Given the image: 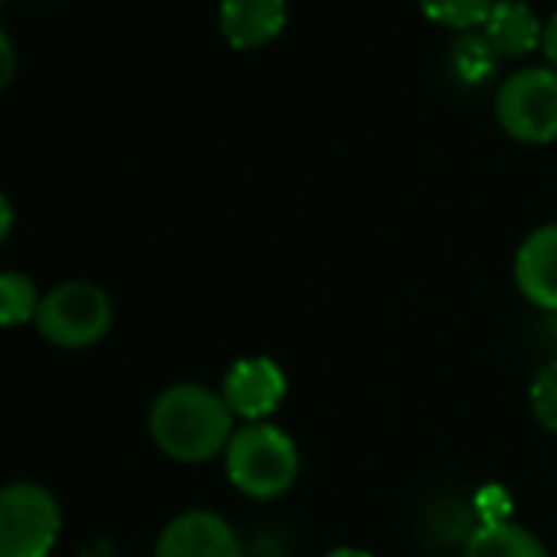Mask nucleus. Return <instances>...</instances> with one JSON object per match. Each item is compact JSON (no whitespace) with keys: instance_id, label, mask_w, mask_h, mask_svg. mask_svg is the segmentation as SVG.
<instances>
[{"instance_id":"1","label":"nucleus","mask_w":557,"mask_h":557,"mask_svg":"<svg viewBox=\"0 0 557 557\" xmlns=\"http://www.w3.org/2000/svg\"><path fill=\"white\" fill-rule=\"evenodd\" d=\"M233 420L223 394L203 384H174L161 391L148 410L154 446L177 462H207L226 453L236 433Z\"/></svg>"},{"instance_id":"2","label":"nucleus","mask_w":557,"mask_h":557,"mask_svg":"<svg viewBox=\"0 0 557 557\" xmlns=\"http://www.w3.org/2000/svg\"><path fill=\"white\" fill-rule=\"evenodd\" d=\"M226 479L246 498L269 502L286 495L299 479V446L275 423H243L226 453Z\"/></svg>"},{"instance_id":"3","label":"nucleus","mask_w":557,"mask_h":557,"mask_svg":"<svg viewBox=\"0 0 557 557\" xmlns=\"http://www.w3.org/2000/svg\"><path fill=\"white\" fill-rule=\"evenodd\" d=\"M37 332L66 351H83L99 345L112 329V299L96 283H60L50 289L37 312Z\"/></svg>"},{"instance_id":"4","label":"nucleus","mask_w":557,"mask_h":557,"mask_svg":"<svg viewBox=\"0 0 557 557\" xmlns=\"http://www.w3.org/2000/svg\"><path fill=\"white\" fill-rule=\"evenodd\" d=\"M60 528L63 511L50 488L37 482L0 488V557H50Z\"/></svg>"},{"instance_id":"5","label":"nucleus","mask_w":557,"mask_h":557,"mask_svg":"<svg viewBox=\"0 0 557 557\" xmlns=\"http://www.w3.org/2000/svg\"><path fill=\"white\" fill-rule=\"evenodd\" d=\"M495 115L502 128L528 145H547L557 138V70L521 66L505 76L495 96Z\"/></svg>"},{"instance_id":"6","label":"nucleus","mask_w":557,"mask_h":557,"mask_svg":"<svg viewBox=\"0 0 557 557\" xmlns=\"http://www.w3.org/2000/svg\"><path fill=\"white\" fill-rule=\"evenodd\" d=\"M289 381L272 358L252 355V358H239L226 377H223V400L233 410V417L246 420V423H262L269 420L278 404L286 400Z\"/></svg>"},{"instance_id":"7","label":"nucleus","mask_w":557,"mask_h":557,"mask_svg":"<svg viewBox=\"0 0 557 557\" xmlns=\"http://www.w3.org/2000/svg\"><path fill=\"white\" fill-rule=\"evenodd\" d=\"M154 557H243L233 524L207 508H194L168 521Z\"/></svg>"},{"instance_id":"8","label":"nucleus","mask_w":557,"mask_h":557,"mask_svg":"<svg viewBox=\"0 0 557 557\" xmlns=\"http://www.w3.org/2000/svg\"><path fill=\"white\" fill-rule=\"evenodd\" d=\"M515 286L541 312H557V223L531 230L515 252Z\"/></svg>"},{"instance_id":"9","label":"nucleus","mask_w":557,"mask_h":557,"mask_svg":"<svg viewBox=\"0 0 557 557\" xmlns=\"http://www.w3.org/2000/svg\"><path fill=\"white\" fill-rule=\"evenodd\" d=\"M220 34L236 50L272 44L289 21V0H220Z\"/></svg>"},{"instance_id":"10","label":"nucleus","mask_w":557,"mask_h":557,"mask_svg":"<svg viewBox=\"0 0 557 557\" xmlns=\"http://www.w3.org/2000/svg\"><path fill=\"white\" fill-rule=\"evenodd\" d=\"M482 27H485L482 37L492 44L495 53L521 57L541 44L544 21L534 14L531 4H524V0H495Z\"/></svg>"},{"instance_id":"11","label":"nucleus","mask_w":557,"mask_h":557,"mask_svg":"<svg viewBox=\"0 0 557 557\" xmlns=\"http://www.w3.org/2000/svg\"><path fill=\"white\" fill-rule=\"evenodd\" d=\"M462 557H550L541 537L508 518H485L469 534Z\"/></svg>"},{"instance_id":"12","label":"nucleus","mask_w":557,"mask_h":557,"mask_svg":"<svg viewBox=\"0 0 557 557\" xmlns=\"http://www.w3.org/2000/svg\"><path fill=\"white\" fill-rule=\"evenodd\" d=\"M40 289L24 272H0V329H17L37 322L40 312Z\"/></svg>"},{"instance_id":"13","label":"nucleus","mask_w":557,"mask_h":557,"mask_svg":"<svg viewBox=\"0 0 557 557\" xmlns=\"http://www.w3.org/2000/svg\"><path fill=\"white\" fill-rule=\"evenodd\" d=\"M417 4L430 21L466 30V27L485 24L495 0H417Z\"/></svg>"},{"instance_id":"14","label":"nucleus","mask_w":557,"mask_h":557,"mask_svg":"<svg viewBox=\"0 0 557 557\" xmlns=\"http://www.w3.org/2000/svg\"><path fill=\"white\" fill-rule=\"evenodd\" d=\"M528 404H531L534 420L544 430L557 433V361H550L537 371V377L531 381V391H528Z\"/></svg>"},{"instance_id":"15","label":"nucleus","mask_w":557,"mask_h":557,"mask_svg":"<svg viewBox=\"0 0 557 557\" xmlns=\"http://www.w3.org/2000/svg\"><path fill=\"white\" fill-rule=\"evenodd\" d=\"M495 57L498 53L492 50V44L485 37H462L453 50V63L466 79H482L492 70Z\"/></svg>"},{"instance_id":"16","label":"nucleus","mask_w":557,"mask_h":557,"mask_svg":"<svg viewBox=\"0 0 557 557\" xmlns=\"http://www.w3.org/2000/svg\"><path fill=\"white\" fill-rule=\"evenodd\" d=\"M14 73H17V50H14L11 37L0 30V92L11 86Z\"/></svg>"},{"instance_id":"17","label":"nucleus","mask_w":557,"mask_h":557,"mask_svg":"<svg viewBox=\"0 0 557 557\" xmlns=\"http://www.w3.org/2000/svg\"><path fill=\"white\" fill-rule=\"evenodd\" d=\"M541 50L547 53V60L554 63L557 70V11L544 21V30H541Z\"/></svg>"},{"instance_id":"18","label":"nucleus","mask_w":557,"mask_h":557,"mask_svg":"<svg viewBox=\"0 0 557 557\" xmlns=\"http://www.w3.org/2000/svg\"><path fill=\"white\" fill-rule=\"evenodd\" d=\"M11 230H14V207L4 194H0V243L11 236Z\"/></svg>"},{"instance_id":"19","label":"nucleus","mask_w":557,"mask_h":557,"mask_svg":"<svg viewBox=\"0 0 557 557\" xmlns=\"http://www.w3.org/2000/svg\"><path fill=\"white\" fill-rule=\"evenodd\" d=\"M322 557H374V554L364 550V547H332V550L322 554Z\"/></svg>"}]
</instances>
